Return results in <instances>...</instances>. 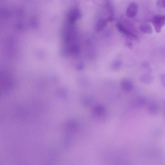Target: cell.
<instances>
[{"instance_id": "6da1fadb", "label": "cell", "mask_w": 165, "mask_h": 165, "mask_svg": "<svg viewBox=\"0 0 165 165\" xmlns=\"http://www.w3.org/2000/svg\"><path fill=\"white\" fill-rule=\"evenodd\" d=\"M151 22L156 31L157 33L160 32L162 28L165 25V14L154 16Z\"/></svg>"}, {"instance_id": "7a4b0ae2", "label": "cell", "mask_w": 165, "mask_h": 165, "mask_svg": "<svg viewBox=\"0 0 165 165\" xmlns=\"http://www.w3.org/2000/svg\"><path fill=\"white\" fill-rule=\"evenodd\" d=\"M82 16L81 11L77 8H74L70 12L67 16V22L74 24L76 21L80 19Z\"/></svg>"}, {"instance_id": "3957f363", "label": "cell", "mask_w": 165, "mask_h": 165, "mask_svg": "<svg viewBox=\"0 0 165 165\" xmlns=\"http://www.w3.org/2000/svg\"><path fill=\"white\" fill-rule=\"evenodd\" d=\"M116 26L118 30L124 35L129 37L135 40H138V37L132 32H130L126 28L120 23L118 22L116 24Z\"/></svg>"}, {"instance_id": "277c9868", "label": "cell", "mask_w": 165, "mask_h": 165, "mask_svg": "<svg viewBox=\"0 0 165 165\" xmlns=\"http://www.w3.org/2000/svg\"><path fill=\"white\" fill-rule=\"evenodd\" d=\"M138 11V6L135 2H132L130 4L127 9V16L131 18H133L137 15Z\"/></svg>"}, {"instance_id": "5b68a950", "label": "cell", "mask_w": 165, "mask_h": 165, "mask_svg": "<svg viewBox=\"0 0 165 165\" xmlns=\"http://www.w3.org/2000/svg\"><path fill=\"white\" fill-rule=\"evenodd\" d=\"M120 85L123 90L125 92H130L133 88L132 82L128 79L122 80L120 82Z\"/></svg>"}, {"instance_id": "8992f818", "label": "cell", "mask_w": 165, "mask_h": 165, "mask_svg": "<svg viewBox=\"0 0 165 165\" xmlns=\"http://www.w3.org/2000/svg\"><path fill=\"white\" fill-rule=\"evenodd\" d=\"M108 22L106 19H100L97 22L95 26V31L97 33H100L104 30L107 25Z\"/></svg>"}, {"instance_id": "52a82bcc", "label": "cell", "mask_w": 165, "mask_h": 165, "mask_svg": "<svg viewBox=\"0 0 165 165\" xmlns=\"http://www.w3.org/2000/svg\"><path fill=\"white\" fill-rule=\"evenodd\" d=\"M159 105L156 102L151 103L148 106V111L151 114L154 115L157 114L159 111Z\"/></svg>"}, {"instance_id": "ba28073f", "label": "cell", "mask_w": 165, "mask_h": 165, "mask_svg": "<svg viewBox=\"0 0 165 165\" xmlns=\"http://www.w3.org/2000/svg\"><path fill=\"white\" fill-rule=\"evenodd\" d=\"M139 29L142 32L145 34H150L153 32L152 26L148 24H141L140 26Z\"/></svg>"}, {"instance_id": "9c48e42d", "label": "cell", "mask_w": 165, "mask_h": 165, "mask_svg": "<svg viewBox=\"0 0 165 165\" xmlns=\"http://www.w3.org/2000/svg\"><path fill=\"white\" fill-rule=\"evenodd\" d=\"M147 103L146 99L141 98L136 100L133 103V105L135 108H141L146 105Z\"/></svg>"}, {"instance_id": "30bf717a", "label": "cell", "mask_w": 165, "mask_h": 165, "mask_svg": "<svg viewBox=\"0 0 165 165\" xmlns=\"http://www.w3.org/2000/svg\"><path fill=\"white\" fill-rule=\"evenodd\" d=\"M92 1L96 5L103 8L107 7L110 5L109 0H92Z\"/></svg>"}, {"instance_id": "8fae6325", "label": "cell", "mask_w": 165, "mask_h": 165, "mask_svg": "<svg viewBox=\"0 0 165 165\" xmlns=\"http://www.w3.org/2000/svg\"><path fill=\"white\" fill-rule=\"evenodd\" d=\"M152 79V76L150 74H145L141 76V80L144 82H148L151 81Z\"/></svg>"}, {"instance_id": "7c38bea8", "label": "cell", "mask_w": 165, "mask_h": 165, "mask_svg": "<svg viewBox=\"0 0 165 165\" xmlns=\"http://www.w3.org/2000/svg\"><path fill=\"white\" fill-rule=\"evenodd\" d=\"M104 109L102 106H97L94 109V111L95 114L98 115H101L103 114L104 112Z\"/></svg>"}, {"instance_id": "4fadbf2b", "label": "cell", "mask_w": 165, "mask_h": 165, "mask_svg": "<svg viewBox=\"0 0 165 165\" xmlns=\"http://www.w3.org/2000/svg\"><path fill=\"white\" fill-rule=\"evenodd\" d=\"M121 62L119 61H114L113 64V69L114 70H117L119 69L121 66Z\"/></svg>"}, {"instance_id": "5bb4252c", "label": "cell", "mask_w": 165, "mask_h": 165, "mask_svg": "<svg viewBox=\"0 0 165 165\" xmlns=\"http://www.w3.org/2000/svg\"><path fill=\"white\" fill-rule=\"evenodd\" d=\"M156 3L158 7L165 8V0H157Z\"/></svg>"}, {"instance_id": "9a60e30c", "label": "cell", "mask_w": 165, "mask_h": 165, "mask_svg": "<svg viewBox=\"0 0 165 165\" xmlns=\"http://www.w3.org/2000/svg\"><path fill=\"white\" fill-rule=\"evenodd\" d=\"M84 67V65L82 63H80L78 66H77V69L79 70H83Z\"/></svg>"}, {"instance_id": "2e32d148", "label": "cell", "mask_w": 165, "mask_h": 165, "mask_svg": "<svg viewBox=\"0 0 165 165\" xmlns=\"http://www.w3.org/2000/svg\"><path fill=\"white\" fill-rule=\"evenodd\" d=\"M162 77V82H163V84L165 85V75L163 76Z\"/></svg>"}, {"instance_id": "e0dca14e", "label": "cell", "mask_w": 165, "mask_h": 165, "mask_svg": "<svg viewBox=\"0 0 165 165\" xmlns=\"http://www.w3.org/2000/svg\"></svg>"}]
</instances>
